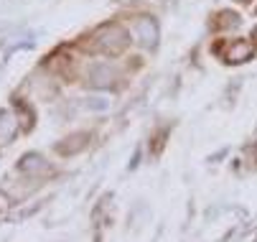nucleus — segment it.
<instances>
[{"label": "nucleus", "mask_w": 257, "mask_h": 242, "mask_svg": "<svg viewBox=\"0 0 257 242\" xmlns=\"http://www.w3.org/2000/svg\"><path fill=\"white\" fill-rule=\"evenodd\" d=\"M16 130H18L16 117L3 110V112H0V141H11V138L16 135Z\"/></svg>", "instance_id": "423d86ee"}, {"label": "nucleus", "mask_w": 257, "mask_h": 242, "mask_svg": "<svg viewBox=\"0 0 257 242\" xmlns=\"http://www.w3.org/2000/svg\"><path fill=\"white\" fill-rule=\"evenodd\" d=\"M252 54H254V49H252L247 41H232V44L227 46V51H224V59H227L229 64H242V61L252 59Z\"/></svg>", "instance_id": "20e7f679"}, {"label": "nucleus", "mask_w": 257, "mask_h": 242, "mask_svg": "<svg viewBox=\"0 0 257 242\" xmlns=\"http://www.w3.org/2000/svg\"><path fill=\"white\" fill-rule=\"evenodd\" d=\"M130 44V36H127V31L122 26H115V23H109V26H102L94 36L89 39L87 44V51L92 54H104V56H117L127 49Z\"/></svg>", "instance_id": "f257e3e1"}, {"label": "nucleus", "mask_w": 257, "mask_h": 242, "mask_svg": "<svg viewBox=\"0 0 257 242\" xmlns=\"http://www.w3.org/2000/svg\"><path fill=\"white\" fill-rule=\"evenodd\" d=\"M115 82H117V72L112 66H107V64L92 66V72H89V84L92 87H115Z\"/></svg>", "instance_id": "7ed1b4c3"}, {"label": "nucleus", "mask_w": 257, "mask_h": 242, "mask_svg": "<svg viewBox=\"0 0 257 242\" xmlns=\"http://www.w3.org/2000/svg\"><path fill=\"white\" fill-rule=\"evenodd\" d=\"M252 41L257 44V26H254V31H252Z\"/></svg>", "instance_id": "0eeeda50"}, {"label": "nucleus", "mask_w": 257, "mask_h": 242, "mask_svg": "<svg viewBox=\"0 0 257 242\" xmlns=\"http://www.w3.org/2000/svg\"><path fill=\"white\" fill-rule=\"evenodd\" d=\"M237 3H244L247 6V3H252V0H237Z\"/></svg>", "instance_id": "6e6552de"}, {"label": "nucleus", "mask_w": 257, "mask_h": 242, "mask_svg": "<svg viewBox=\"0 0 257 242\" xmlns=\"http://www.w3.org/2000/svg\"><path fill=\"white\" fill-rule=\"evenodd\" d=\"M44 168H46V161L39 153H28V156L21 158V171L23 174H41Z\"/></svg>", "instance_id": "39448f33"}, {"label": "nucleus", "mask_w": 257, "mask_h": 242, "mask_svg": "<svg viewBox=\"0 0 257 242\" xmlns=\"http://www.w3.org/2000/svg\"><path fill=\"white\" fill-rule=\"evenodd\" d=\"M135 33H138V41L145 46V49H156L158 44V36H161V31H158V21L151 18V16H143L135 21Z\"/></svg>", "instance_id": "f03ea898"}]
</instances>
